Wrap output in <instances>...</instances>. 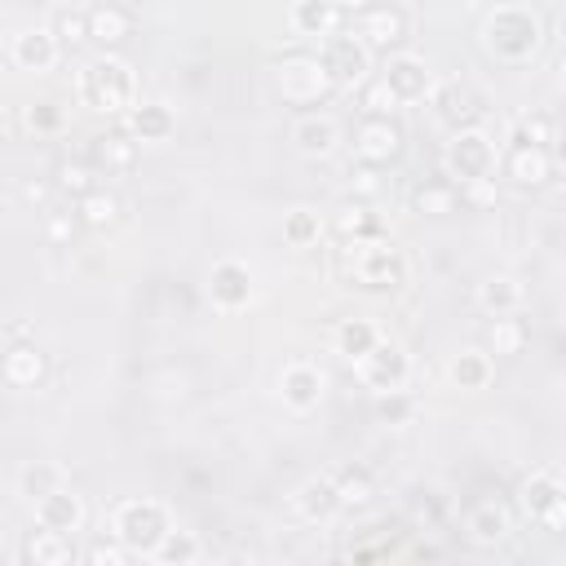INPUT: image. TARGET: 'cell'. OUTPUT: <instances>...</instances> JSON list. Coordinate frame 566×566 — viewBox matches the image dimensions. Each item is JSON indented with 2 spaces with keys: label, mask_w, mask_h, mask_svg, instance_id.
Wrapping results in <instances>:
<instances>
[{
  "label": "cell",
  "mask_w": 566,
  "mask_h": 566,
  "mask_svg": "<svg viewBox=\"0 0 566 566\" xmlns=\"http://www.w3.org/2000/svg\"><path fill=\"white\" fill-rule=\"evenodd\" d=\"M478 44L500 66H531L544 49V13L535 4H495L482 13Z\"/></svg>",
  "instance_id": "1"
},
{
  "label": "cell",
  "mask_w": 566,
  "mask_h": 566,
  "mask_svg": "<svg viewBox=\"0 0 566 566\" xmlns=\"http://www.w3.org/2000/svg\"><path fill=\"white\" fill-rule=\"evenodd\" d=\"M75 97L80 106H88L93 115H106V119H128V111L142 102V84H137V71L128 57L119 53H97L80 66L75 75Z\"/></svg>",
  "instance_id": "2"
},
{
  "label": "cell",
  "mask_w": 566,
  "mask_h": 566,
  "mask_svg": "<svg viewBox=\"0 0 566 566\" xmlns=\"http://www.w3.org/2000/svg\"><path fill=\"white\" fill-rule=\"evenodd\" d=\"M340 274L349 279V287L371 292V296H389L402 292L411 279V261L407 252L380 234V239H363V243H345L340 248Z\"/></svg>",
  "instance_id": "3"
},
{
  "label": "cell",
  "mask_w": 566,
  "mask_h": 566,
  "mask_svg": "<svg viewBox=\"0 0 566 566\" xmlns=\"http://www.w3.org/2000/svg\"><path fill=\"white\" fill-rule=\"evenodd\" d=\"M168 531H172V513H168V504H159L150 495H133L111 509V535L133 557H150Z\"/></svg>",
  "instance_id": "4"
},
{
  "label": "cell",
  "mask_w": 566,
  "mask_h": 566,
  "mask_svg": "<svg viewBox=\"0 0 566 566\" xmlns=\"http://www.w3.org/2000/svg\"><path fill=\"white\" fill-rule=\"evenodd\" d=\"M495 159H500V142L491 137L486 124L451 133L447 146H442V172H447V181L455 190L473 186V181H495Z\"/></svg>",
  "instance_id": "5"
},
{
  "label": "cell",
  "mask_w": 566,
  "mask_h": 566,
  "mask_svg": "<svg viewBox=\"0 0 566 566\" xmlns=\"http://www.w3.org/2000/svg\"><path fill=\"white\" fill-rule=\"evenodd\" d=\"M323 80L332 84V93H345V88H363L371 80V53L367 44L354 35V31H332L327 40H318V53H314Z\"/></svg>",
  "instance_id": "6"
},
{
  "label": "cell",
  "mask_w": 566,
  "mask_h": 566,
  "mask_svg": "<svg viewBox=\"0 0 566 566\" xmlns=\"http://www.w3.org/2000/svg\"><path fill=\"white\" fill-rule=\"evenodd\" d=\"M517 509H522V517H531L535 526L557 535L566 526V478H562V469L557 464L531 469L517 486Z\"/></svg>",
  "instance_id": "7"
},
{
  "label": "cell",
  "mask_w": 566,
  "mask_h": 566,
  "mask_svg": "<svg viewBox=\"0 0 566 566\" xmlns=\"http://www.w3.org/2000/svg\"><path fill=\"white\" fill-rule=\"evenodd\" d=\"M354 376H358V385L371 389L376 398H385V394H402V389L411 385V354H407L398 340L380 336V340L354 363Z\"/></svg>",
  "instance_id": "8"
},
{
  "label": "cell",
  "mask_w": 566,
  "mask_h": 566,
  "mask_svg": "<svg viewBox=\"0 0 566 566\" xmlns=\"http://www.w3.org/2000/svg\"><path fill=\"white\" fill-rule=\"evenodd\" d=\"M407 150V128L398 115H363L354 124V155L363 168H389Z\"/></svg>",
  "instance_id": "9"
},
{
  "label": "cell",
  "mask_w": 566,
  "mask_h": 566,
  "mask_svg": "<svg viewBox=\"0 0 566 566\" xmlns=\"http://www.w3.org/2000/svg\"><path fill=\"white\" fill-rule=\"evenodd\" d=\"M274 93L287 106H323L332 97V84L323 80L314 53H296V57H283L274 66Z\"/></svg>",
  "instance_id": "10"
},
{
  "label": "cell",
  "mask_w": 566,
  "mask_h": 566,
  "mask_svg": "<svg viewBox=\"0 0 566 566\" xmlns=\"http://www.w3.org/2000/svg\"><path fill=\"white\" fill-rule=\"evenodd\" d=\"M385 88H389V97L398 102V106H416V102H429V93L438 88V80H433V71H429V62L420 57V53H389L385 57V66H380V75H376Z\"/></svg>",
  "instance_id": "11"
},
{
  "label": "cell",
  "mask_w": 566,
  "mask_h": 566,
  "mask_svg": "<svg viewBox=\"0 0 566 566\" xmlns=\"http://www.w3.org/2000/svg\"><path fill=\"white\" fill-rule=\"evenodd\" d=\"M429 106H433V115H438V124H442L447 133L482 128V119H486V97H482L473 84H464V80L438 84V88L429 93Z\"/></svg>",
  "instance_id": "12"
},
{
  "label": "cell",
  "mask_w": 566,
  "mask_h": 566,
  "mask_svg": "<svg viewBox=\"0 0 566 566\" xmlns=\"http://www.w3.org/2000/svg\"><path fill=\"white\" fill-rule=\"evenodd\" d=\"M203 292H208L212 310H221V314H239V310L252 305V296H256V279H252V270H248L239 256H221V261H212Z\"/></svg>",
  "instance_id": "13"
},
{
  "label": "cell",
  "mask_w": 566,
  "mask_h": 566,
  "mask_svg": "<svg viewBox=\"0 0 566 566\" xmlns=\"http://www.w3.org/2000/svg\"><path fill=\"white\" fill-rule=\"evenodd\" d=\"M495 172L522 190H544L557 172V159L553 150H539V146H522V142H504L500 146V159H495Z\"/></svg>",
  "instance_id": "14"
},
{
  "label": "cell",
  "mask_w": 566,
  "mask_h": 566,
  "mask_svg": "<svg viewBox=\"0 0 566 566\" xmlns=\"http://www.w3.org/2000/svg\"><path fill=\"white\" fill-rule=\"evenodd\" d=\"M363 44H367V53L376 57V53H398V44L407 40V13L398 9V4H367V9H358L354 13V27H349Z\"/></svg>",
  "instance_id": "15"
},
{
  "label": "cell",
  "mask_w": 566,
  "mask_h": 566,
  "mask_svg": "<svg viewBox=\"0 0 566 566\" xmlns=\"http://www.w3.org/2000/svg\"><path fill=\"white\" fill-rule=\"evenodd\" d=\"M9 62H13L18 71H31V75H49V71L62 62V44H57V35L49 31V22L22 27V31L9 40Z\"/></svg>",
  "instance_id": "16"
},
{
  "label": "cell",
  "mask_w": 566,
  "mask_h": 566,
  "mask_svg": "<svg viewBox=\"0 0 566 566\" xmlns=\"http://www.w3.org/2000/svg\"><path fill=\"white\" fill-rule=\"evenodd\" d=\"M287 137H292V150H296V155H305V159H327V155H336V146H340V124H336L332 115H323V111H301V115L292 119Z\"/></svg>",
  "instance_id": "17"
},
{
  "label": "cell",
  "mask_w": 566,
  "mask_h": 566,
  "mask_svg": "<svg viewBox=\"0 0 566 566\" xmlns=\"http://www.w3.org/2000/svg\"><path fill=\"white\" fill-rule=\"evenodd\" d=\"M323 389H327V376L314 367V363H287L283 371H279V398H283V407L287 411H296V416H305V411H314L318 402H323Z\"/></svg>",
  "instance_id": "18"
},
{
  "label": "cell",
  "mask_w": 566,
  "mask_h": 566,
  "mask_svg": "<svg viewBox=\"0 0 566 566\" xmlns=\"http://www.w3.org/2000/svg\"><path fill=\"white\" fill-rule=\"evenodd\" d=\"M292 513H296L301 522H310V526H327L336 513H345L332 473H314V478H305V482L292 491Z\"/></svg>",
  "instance_id": "19"
},
{
  "label": "cell",
  "mask_w": 566,
  "mask_h": 566,
  "mask_svg": "<svg viewBox=\"0 0 566 566\" xmlns=\"http://www.w3.org/2000/svg\"><path fill=\"white\" fill-rule=\"evenodd\" d=\"M509 531H513V513H509V504H500V500H478V504H469L464 509V539L469 544H478V548H500L504 539H509Z\"/></svg>",
  "instance_id": "20"
},
{
  "label": "cell",
  "mask_w": 566,
  "mask_h": 566,
  "mask_svg": "<svg viewBox=\"0 0 566 566\" xmlns=\"http://www.w3.org/2000/svg\"><path fill=\"white\" fill-rule=\"evenodd\" d=\"M49 376V354L35 340H13L0 358V380L9 389H40Z\"/></svg>",
  "instance_id": "21"
},
{
  "label": "cell",
  "mask_w": 566,
  "mask_h": 566,
  "mask_svg": "<svg viewBox=\"0 0 566 566\" xmlns=\"http://www.w3.org/2000/svg\"><path fill=\"white\" fill-rule=\"evenodd\" d=\"M22 566H80L75 535L31 526V531L22 535Z\"/></svg>",
  "instance_id": "22"
},
{
  "label": "cell",
  "mask_w": 566,
  "mask_h": 566,
  "mask_svg": "<svg viewBox=\"0 0 566 566\" xmlns=\"http://www.w3.org/2000/svg\"><path fill=\"white\" fill-rule=\"evenodd\" d=\"M84 22H88V40L102 44V53H115V44H124L133 35V9L128 4H115V0L88 4L84 9Z\"/></svg>",
  "instance_id": "23"
},
{
  "label": "cell",
  "mask_w": 566,
  "mask_h": 566,
  "mask_svg": "<svg viewBox=\"0 0 566 566\" xmlns=\"http://www.w3.org/2000/svg\"><path fill=\"white\" fill-rule=\"evenodd\" d=\"M93 168L97 172H106V177H124V172H133L137 168V159H142V146L128 137V128H106V133H97L93 137Z\"/></svg>",
  "instance_id": "24"
},
{
  "label": "cell",
  "mask_w": 566,
  "mask_h": 566,
  "mask_svg": "<svg viewBox=\"0 0 566 566\" xmlns=\"http://www.w3.org/2000/svg\"><path fill=\"white\" fill-rule=\"evenodd\" d=\"M31 509H35V526H44V531H62V535H75V531H84V522H88L84 495H75L71 486L44 495V500L31 504Z\"/></svg>",
  "instance_id": "25"
},
{
  "label": "cell",
  "mask_w": 566,
  "mask_h": 566,
  "mask_svg": "<svg viewBox=\"0 0 566 566\" xmlns=\"http://www.w3.org/2000/svg\"><path fill=\"white\" fill-rule=\"evenodd\" d=\"M124 128H128V137L137 146H159V142H168L177 133V111L168 102H137L128 111Z\"/></svg>",
  "instance_id": "26"
},
{
  "label": "cell",
  "mask_w": 566,
  "mask_h": 566,
  "mask_svg": "<svg viewBox=\"0 0 566 566\" xmlns=\"http://www.w3.org/2000/svg\"><path fill=\"white\" fill-rule=\"evenodd\" d=\"M495 376V358L482 349V345H469V349H455L447 358V385L460 389V394H478L486 389Z\"/></svg>",
  "instance_id": "27"
},
{
  "label": "cell",
  "mask_w": 566,
  "mask_h": 566,
  "mask_svg": "<svg viewBox=\"0 0 566 566\" xmlns=\"http://www.w3.org/2000/svg\"><path fill=\"white\" fill-rule=\"evenodd\" d=\"M473 301H478V310H482L486 318H513V314L526 305V287H522L513 274H491V279L478 283Z\"/></svg>",
  "instance_id": "28"
},
{
  "label": "cell",
  "mask_w": 566,
  "mask_h": 566,
  "mask_svg": "<svg viewBox=\"0 0 566 566\" xmlns=\"http://www.w3.org/2000/svg\"><path fill=\"white\" fill-rule=\"evenodd\" d=\"M340 18H345V9L332 4V0H301V4L287 9V27L296 35H318V40H327L332 31H340Z\"/></svg>",
  "instance_id": "29"
},
{
  "label": "cell",
  "mask_w": 566,
  "mask_h": 566,
  "mask_svg": "<svg viewBox=\"0 0 566 566\" xmlns=\"http://www.w3.org/2000/svg\"><path fill=\"white\" fill-rule=\"evenodd\" d=\"M332 230H336L345 243H363V239H380V234H385L380 217H376L363 199H345V203L332 212Z\"/></svg>",
  "instance_id": "30"
},
{
  "label": "cell",
  "mask_w": 566,
  "mask_h": 566,
  "mask_svg": "<svg viewBox=\"0 0 566 566\" xmlns=\"http://www.w3.org/2000/svg\"><path fill=\"white\" fill-rule=\"evenodd\" d=\"M62 486H66V469L53 464V460H31V464L18 469V495L31 500V504H40L44 495H53Z\"/></svg>",
  "instance_id": "31"
},
{
  "label": "cell",
  "mask_w": 566,
  "mask_h": 566,
  "mask_svg": "<svg viewBox=\"0 0 566 566\" xmlns=\"http://www.w3.org/2000/svg\"><path fill=\"white\" fill-rule=\"evenodd\" d=\"M376 340H380V327H376L371 318H340V323H336V332H332L336 354H340V358H349V363H358Z\"/></svg>",
  "instance_id": "32"
},
{
  "label": "cell",
  "mask_w": 566,
  "mask_h": 566,
  "mask_svg": "<svg viewBox=\"0 0 566 566\" xmlns=\"http://www.w3.org/2000/svg\"><path fill=\"white\" fill-rule=\"evenodd\" d=\"M75 221H84L88 230H111L119 221V195L106 186L88 190L84 199H75Z\"/></svg>",
  "instance_id": "33"
},
{
  "label": "cell",
  "mask_w": 566,
  "mask_h": 566,
  "mask_svg": "<svg viewBox=\"0 0 566 566\" xmlns=\"http://www.w3.org/2000/svg\"><path fill=\"white\" fill-rule=\"evenodd\" d=\"M411 208H416V212H424V217H451V212H460V190H455L447 177L424 181V186H416Z\"/></svg>",
  "instance_id": "34"
},
{
  "label": "cell",
  "mask_w": 566,
  "mask_h": 566,
  "mask_svg": "<svg viewBox=\"0 0 566 566\" xmlns=\"http://www.w3.org/2000/svg\"><path fill=\"white\" fill-rule=\"evenodd\" d=\"M22 128L35 137H57L66 133V106L53 97H35L31 106H22Z\"/></svg>",
  "instance_id": "35"
},
{
  "label": "cell",
  "mask_w": 566,
  "mask_h": 566,
  "mask_svg": "<svg viewBox=\"0 0 566 566\" xmlns=\"http://www.w3.org/2000/svg\"><path fill=\"white\" fill-rule=\"evenodd\" d=\"M332 482H336V495H340L345 509H367L371 495H376V478L363 464H349V469L332 473Z\"/></svg>",
  "instance_id": "36"
},
{
  "label": "cell",
  "mask_w": 566,
  "mask_h": 566,
  "mask_svg": "<svg viewBox=\"0 0 566 566\" xmlns=\"http://www.w3.org/2000/svg\"><path fill=\"white\" fill-rule=\"evenodd\" d=\"M150 562H155V566H195V562H199V539H195V531L172 526V531L159 539V548L150 553Z\"/></svg>",
  "instance_id": "37"
},
{
  "label": "cell",
  "mask_w": 566,
  "mask_h": 566,
  "mask_svg": "<svg viewBox=\"0 0 566 566\" xmlns=\"http://www.w3.org/2000/svg\"><path fill=\"white\" fill-rule=\"evenodd\" d=\"M526 323L513 314V318H491L486 323V354H495V358H509V354H522V345H526Z\"/></svg>",
  "instance_id": "38"
},
{
  "label": "cell",
  "mask_w": 566,
  "mask_h": 566,
  "mask_svg": "<svg viewBox=\"0 0 566 566\" xmlns=\"http://www.w3.org/2000/svg\"><path fill=\"white\" fill-rule=\"evenodd\" d=\"M323 239V217L314 208H292L283 217V243L287 248H314Z\"/></svg>",
  "instance_id": "39"
},
{
  "label": "cell",
  "mask_w": 566,
  "mask_h": 566,
  "mask_svg": "<svg viewBox=\"0 0 566 566\" xmlns=\"http://www.w3.org/2000/svg\"><path fill=\"white\" fill-rule=\"evenodd\" d=\"M553 133H557V124H553V115H548V111H526V115H517V124H513L509 142H522V146H539V150H548V146H553Z\"/></svg>",
  "instance_id": "40"
},
{
  "label": "cell",
  "mask_w": 566,
  "mask_h": 566,
  "mask_svg": "<svg viewBox=\"0 0 566 566\" xmlns=\"http://www.w3.org/2000/svg\"><path fill=\"white\" fill-rule=\"evenodd\" d=\"M80 562L84 566H133V553L115 535H97V539H88V548L80 553Z\"/></svg>",
  "instance_id": "41"
},
{
  "label": "cell",
  "mask_w": 566,
  "mask_h": 566,
  "mask_svg": "<svg viewBox=\"0 0 566 566\" xmlns=\"http://www.w3.org/2000/svg\"><path fill=\"white\" fill-rule=\"evenodd\" d=\"M49 31L57 35V44H62V49H66V44H84V40H88L84 9H57V13H53V22H49Z\"/></svg>",
  "instance_id": "42"
},
{
  "label": "cell",
  "mask_w": 566,
  "mask_h": 566,
  "mask_svg": "<svg viewBox=\"0 0 566 566\" xmlns=\"http://www.w3.org/2000/svg\"><path fill=\"white\" fill-rule=\"evenodd\" d=\"M57 186H62L66 195H75V199H84L88 190H97L93 168H88V164H80V159H66V164L57 168Z\"/></svg>",
  "instance_id": "43"
},
{
  "label": "cell",
  "mask_w": 566,
  "mask_h": 566,
  "mask_svg": "<svg viewBox=\"0 0 566 566\" xmlns=\"http://www.w3.org/2000/svg\"><path fill=\"white\" fill-rule=\"evenodd\" d=\"M358 106H363V115H398V102L389 97V88L376 75L358 88Z\"/></svg>",
  "instance_id": "44"
},
{
  "label": "cell",
  "mask_w": 566,
  "mask_h": 566,
  "mask_svg": "<svg viewBox=\"0 0 566 566\" xmlns=\"http://www.w3.org/2000/svg\"><path fill=\"white\" fill-rule=\"evenodd\" d=\"M376 411H380L385 424H407L411 411H416V402H411V394L402 389V394H385V398H376Z\"/></svg>",
  "instance_id": "45"
},
{
  "label": "cell",
  "mask_w": 566,
  "mask_h": 566,
  "mask_svg": "<svg viewBox=\"0 0 566 566\" xmlns=\"http://www.w3.org/2000/svg\"><path fill=\"white\" fill-rule=\"evenodd\" d=\"M460 208H495V181L460 186Z\"/></svg>",
  "instance_id": "46"
},
{
  "label": "cell",
  "mask_w": 566,
  "mask_h": 566,
  "mask_svg": "<svg viewBox=\"0 0 566 566\" xmlns=\"http://www.w3.org/2000/svg\"><path fill=\"white\" fill-rule=\"evenodd\" d=\"M354 177H358V181H354V199H363V203H367V199L380 190V181H376V168H363V164H358V172H354Z\"/></svg>",
  "instance_id": "47"
},
{
  "label": "cell",
  "mask_w": 566,
  "mask_h": 566,
  "mask_svg": "<svg viewBox=\"0 0 566 566\" xmlns=\"http://www.w3.org/2000/svg\"><path fill=\"white\" fill-rule=\"evenodd\" d=\"M49 243H71V234H75V217L66 212V217H49Z\"/></svg>",
  "instance_id": "48"
},
{
  "label": "cell",
  "mask_w": 566,
  "mask_h": 566,
  "mask_svg": "<svg viewBox=\"0 0 566 566\" xmlns=\"http://www.w3.org/2000/svg\"><path fill=\"white\" fill-rule=\"evenodd\" d=\"M212 566H256V562H252L248 553H226V557H217Z\"/></svg>",
  "instance_id": "49"
},
{
  "label": "cell",
  "mask_w": 566,
  "mask_h": 566,
  "mask_svg": "<svg viewBox=\"0 0 566 566\" xmlns=\"http://www.w3.org/2000/svg\"><path fill=\"white\" fill-rule=\"evenodd\" d=\"M0 566H9V557H4V548H0Z\"/></svg>",
  "instance_id": "50"
},
{
  "label": "cell",
  "mask_w": 566,
  "mask_h": 566,
  "mask_svg": "<svg viewBox=\"0 0 566 566\" xmlns=\"http://www.w3.org/2000/svg\"><path fill=\"white\" fill-rule=\"evenodd\" d=\"M327 566H345V562H327Z\"/></svg>",
  "instance_id": "51"
}]
</instances>
